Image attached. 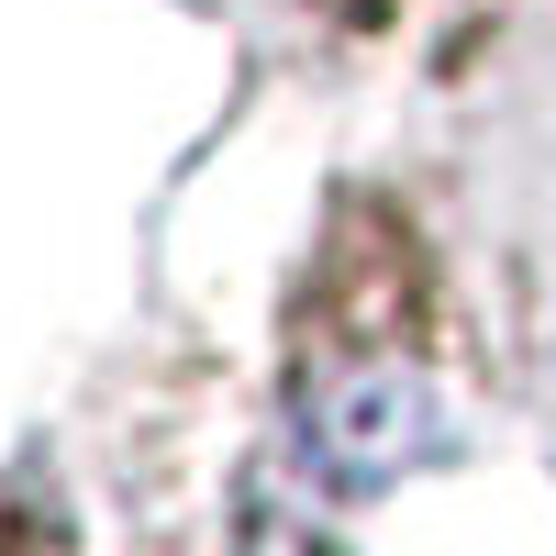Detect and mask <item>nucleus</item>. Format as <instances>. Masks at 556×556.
Returning <instances> with one entry per match:
<instances>
[{
	"instance_id": "1",
	"label": "nucleus",
	"mask_w": 556,
	"mask_h": 556,
	"mask_svg": "<svg viewBox=\"0 0 556 556\" xmlns=\"http://www.w3.org/2000/svg\"><path fill=\"white\" fill-rule=\"evenodd\" d=\"M301 445H312V468L334 490H390L412 468H434L456 445V424H445L424 367H334L301 401Z\"/></svg>"
}]
</instances>
